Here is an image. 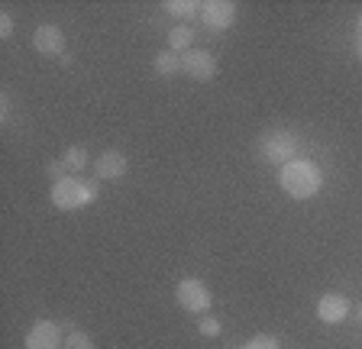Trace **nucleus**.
<instances>
[{
  "label": "nucleus",
  "instance_id": "nucleus-5",
  "mask_svg": "<svg viewBox=\"0 0 362 349\" xmlns=\"http://www.w3.org/2000/svg\"><path fill=\"white\" fill-rule=\"evenodd\" d=\"M26 349H65V336H62V326L55 320H36L30 326V333L23 340Z\"/></svg>",
  "mask_w": 362,
  "mask_h": 349
},
{
  "label": "nucleus",
  "instance_id": "nucleus-16",
  "mask_svg": "<svg viewBox=\"0 0 362 349\" xmlns=\"http://www.w3.org/2000/svg\"><path fill=\"white\" fill-rule=\"evenodd\" d=\"M243 349H281V343L275 340V336H269V333H259V336H252Z\"/></svg>",
  "mask_w": 362,
  "mask_h": 349
},
{
  "label": "nucleus",
  "instance_id": "nucleus-19",
  "mask_svg": "<svg viewBox=\"0 0 362 349\" xmlns=\"http://www.w3.org/2000/svg\"><path fill=\"white\" fill-rule=\"evenodd\" d=\"M10 36H13V16L4 10L0 13V39H10Z\"/></svg>",
  "mask_w": 362,
  "mask_h": 349
},
{
  "label": "nucleus",
  "instance_id": "nucleus-10",
  "mask_svg": "<svg viewBox=\"0 0 362 349\" xmlns=\"http://www.w3.org/2000/svg\"><path fill=\"white\" fill-rule=\"evenodd\" d=\"M129 168L127 155H123L120 149H107L104 155H100L98 162H94V174H98V182H117V178H123Z\"/></svg>",
  "mask_w": 362,
  "mask_h": 349
},
{
  "label": "nucleus",
  "instance_id": "nucleus-13",
  "mask_svg": "<svg viewBox=\"0 0 362 349\" xmlns=\"http://www.w3.org/2000/svg\"><path fill=\"white\" fill-rule=\"evenodd\" d=\"M152 69H156V75L162 78H172L181 71V55L172 52V49H165V52H158L156 59H152Z\"/></svg>",
  "mask_w": 362,
  "mask_h": 349
},
{
  "label": "nucleus",
  "instance_id": "nucleus-22",
  "mask_svg": "<svg viewBox=\"0 0 362 349\" xmlns=\"http://www.w3.org/2000/svg\"><path fill=\"white\" fill-rule=\"evenodd\" d=\"M356 30H359V32H356V36H362V13L356 16Z\"/></svg>",
  "mask_w": 362,
  "mask_h": 349
},
{
  "label": "nucleus",
  "instance_id": "nucleus-4",
  "mask_svg": "<svg viewBox=\"0 0 362 349\" xmlns=\"http://www.w3.org/2000/svg\"><path fill=\"white\" fill-rule=\"evenodd\" d=\"M175 301H178L181 311H188V314H207L214 304V295H211V288H207V281L181 278L178 288H175Z\"/></svg>",
  "mask_w": 362,
  "mask_h": 349
},
{
  "label": "nucleus",
  "instance_id": "nucleus-9",
  "mask_svg": "<svg viewBox=\"0 0 362 349\" xmlns=\"http://www.w3.org/2000/svg\"><path fill=\"white\" fill-rule=\"evenodd\" d=\"M353 311V304H349L346 295H339V291H327L320 301H317V320L320 324H343Z\"/></svg>",
  "mask_w": 362,
  "mask_h": 349
},
{
  "label": "nucleus",
  "instance_id": "nucleus-7",
  "mask_svg": "<svg viewBox=\"0 0 362 349\" xmlns=\"http://www.w3.org/2000/svg\"><path fill=\"white\" fill-rule=\"evenodd\" d=\"M33 49H36L39 55H45V59H62V55H65V32L55 23L36 26V32H33Z\"/></svg>",
  "mask_w": 362,
  "mask_h": 349
},
{
  "label": "nucleus",
  "instance_id": "nucleus-15",
  "mask_svg": "<svg viewBox=\"0 0 362 349\" xmlns=\"http://www.w3.org/2000/svg\"><path fill=\"white\" fill-rule=\"evenodd\" d=\"M65 349H94V340H90L84 330H68L65 336Z\"/></svg>",
  "mask_w": 362,
  "mask_h": 349
},
{
  "label": "nucleus",
  "instance_id": "nucleus-2",
  "mask_svg": "<svg viewBox=\"0 0 362 349\" xmlns=\"http://www.w3.org/2000/svg\"><path fill=\"white\" fill-rule=\"evenodd\" d=\"M98 191L100 188L94 178L68 174V178H62V182L52 184V207L55 211H81V207L98 201Z\"/></svg>",
  "mask_w": 362,
  "mask_h": 349
},
{
  "label": "nucleus",
  "instance_id": "nucleus-20",
  "mask_svg": "<svg viewBox=\"0 0 362 349\" xmlns=\"http://www.w3.org/2000/svg\"><path fill=\"white\" fill-rule=\"evenodd\" d=\"M0 120H4V123L10 120V97H7V94L0 97Z\"/></svg>",
  "mask_w": 362,
  "mask_h": 349
},
{
  "label": "nucleus",
  "instance_id": "nucleus-21",
  "mask_svg": "<svg viewBox=\"0 0 362 349\" xmlns=\"http://www.w3.org/2000/svg\"><path fill=\"white\" fill-rule=\"evenodd\" d=\"M356 59L362 61V36H356Z\"/></svg>",
  "mask_w": 362,
  "mask_h": 349
},
{
  "label": "nucleus",
  "instance_id": "nucleus-3",
  "mask_svg": "<svg viewBox=\"0 0 362 349\" xmlns=\"http://www.w3.org/2000/svg\"><path fill=\"white\" fill-rule=\"evenodd\" d=\"M298 149H301V136H298L294 129L279 126V129H269V133L259 136V159L275 168L298 159Z\"/></svg>",
  "mask_w": 362,
  "mask_h": 349
},
{
  "label": "nucleus",
  "instance_id": "nucleus-17",
  "mask_svg": "<svg viewBox=\"0 0 362 349\" xmlns=\"http://www.w3.org/2000/svg\"><path fill=\"white\" fill-rule=\"evenodd\" d=\"M197 330H201V336H220V320L217 317H201L197 320Z\"/></svg>",
  "mask_w": 362,
  "mask_h": 349
},
{
  "label": "nucleus",
  "instance_id": "nucleus-23",
  "mask_svg": "<svg viewBox=\"0 0 362 349\" xmlns=\"http://www.w3.org/2000/svg\"><path fill=\"white\" fill-rule=\"evenodd\" d=\"M356 317H359V320H362V307H356Z\"/></svg>",
  "mask_w": 362,
  "mask_h": 349
},
{
  "label": "nucleus",
  "instance_id": "nucleus-6",
  "mask_svg": "<svg viewBox=\"0 0 362 349\" xmlns=\"http://www.w3.org/2000/svg\"><path fill=\"white\" fill-rule=\"evenodd\" d=\"M201 20L211 32H226L236 23V4H230V0H204Z\"/></svg>",
  "mask_w": 362,
  "mask_h": 349
},
{
  "label": "nucleus",
  "instance_id": "nucleus-11",
  "mask_svg": "<svg viewBox=\"0 0 362 349\" xmlns=\"http://www.w3.org/2000/svg\"><path fill=\"white\" fill-rule=\"evenodd\" d=\"M201 7L204 4H197V0H165L162 4V10L175 20H181V23H191L194 16H201Z\"/></svg>",
  "mask_w": 362,
  "mask_h": 349
},
{
  "label": "nucleus",
  "instance_id": "nucleus-18",
  "mask_svg": "<svg viewBox=\"0 0 362 349\" xmlns=\"http://www.w3.org/2000/svg\"><path fill=\"white\" fill-rule=\"evenodd\" d=\"M45 174H49V178H52V184H55V182H62V178H68V168L62 165V159H59V162H52V165L45 168Z\"/></svg>",
  "mask_w": 362,
  "mask_h": 349
},
{
  "label": "nucleus",
  "instance_id": "nucleus-14",
  "mask_svg": "<svg viewBox=\"0 0 362 349\" xmlns=\"http://www.w3.org/2000/svg\"><path fill=\"white\" fill-rule=\"evenodd\" d=\"M62 165L68 168V174L81 172V168H88V152H84L81 146H68V149L62 152Z\"/></svg>",
  "mask_w": 362,
  "mask_h": 349
},
{
  "label": "nucleus",
  "instance_id": "nucleus-12",
  "mask_svg": "<svg viewBox=\"0 0 362 349\" xmlns=\"http://www.w3.org/2000/svg\"><path fill=\"white\" fill-rule=\"evenodd\" d=\"M168 49L178 55L191 52V49H194V30H191L188 23H178L172 32H168Z\"/></svg>",
  "mask_w": 362,
  "mask_h": 349
},
{
  "label": "nucleus",
  "instance_id": "nucleus-1",
  "mask_svg": "<svg viewBox=\"0 0 362 349\" xmlns=\"http://www.w3.org/2000/svg\"><path fill=\"white\" fill-rule=\"evenodd\" d=\"M279 188L291 201H310L324 188V172L310 159H294L279 168Z\"/></svg>",
  "mask_w": 362,
  "mask_h": 349
},
{
  "label": "nucleus",
  "instance_id": "nucleus-8",
  "mask_svg": "<svg viewBox=\"0 0 362 349\" xmlns=\"http://www.w3.org/2000/svg\"><path fill=\"white\" fill-rule=\"evenodd\" d=\"M181 71L194 81H211L217 75V59L207 49H191V52L181 55Z\"/></svg>",
  "mask_w": 362,
  "mask_h": 349
}]
</instances>
